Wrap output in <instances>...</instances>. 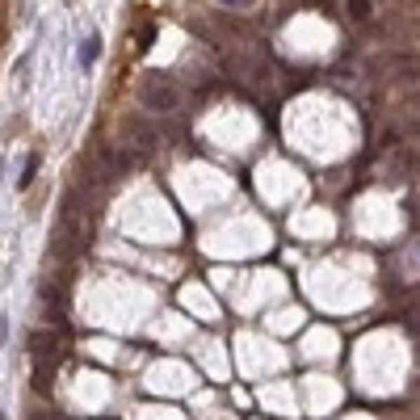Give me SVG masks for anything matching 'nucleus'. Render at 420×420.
Here are the masks:
<instances>
[{"label": "nucleus", "instance_id": "obj_5", "mask_svg": "<svg viewBox=\"0 0 420 420\" xmlns=\"http://www.w3.org/2000/svg\"><path fill=\"white\" fill-rule=\"evenodd\" d=\"M349 17H370V0H349Z\"/></svg>", "mask_w": 420, "mask_h": 420}, {"label": "nucleus", "instance_id": "obj_6", "mask_svg": "<svg viewBox=\"0 0 420 420\" xmlns=\"http://www.w3.org/2000/svg\"><path fill=\"white\" fill-rule=\"evenodd\" d=\"M25 420H59V416H50V412H29Z\"/></svg>", "mask_w": 420, "mask_h": 420}, {"label": "nucleus", "instance_id": "obj_3", "mask_svg": "<svg viewBox=\"0 0 420 420\" xmlns=\"http://www.w3.org/2000/svg\"><path fill=\"white\" fill-rule=\"evenodd\" d=\"M97 59H101V34H88V38L80 42V55H76V67H80V72H88V67H93Z\"/></svg>", "mask_w": 420, "mask_h": 420}, {"label": "nucleus", "instance_id": "obj_7", "mask_svg": "<svg viewBox=\"0 0 420 420\" xmlns=\"http://www.w3.org/2000/svg\"><path fill=\"white\" fill-rule=\"evenodd\" d=\"M219 4H236V8H244V4H248V0H219Z\"/></svg>", "mask_w": 420, "mask_h": 420}, {"label": "nucleus", "instance_id": "obj_8", "mask_svg": "<svg viewBox=\"0 0 420 420\" xmlns=\"http://www.w3.org/2000/svg\"><path fill=\"white\" fill-rule=\"evenodd\" d=\"M0 420H8V416H4V412H0Z\"/></svg>", "mask_w": 420, "mask_h": 420}, {"label": "nucleus", "instance_id": "obj_4", "mask_svg": "<svg viewBox=\"0 0 420 420\" xmlns=\"http://www.w3.org/2000/svg\"><path fill=\"white\" fill-rule=\"evenodd\" d=\"M34 172H38V151H34V156H29V160L21 164V177H17V189H25V185L34 181Z\"/></svg>", "mask_w": 420, "mask_h": 420}, {"label": "nucleus", "instance_id": "obj_2", "mask_svg": "<svg viewBox=\"0 0 420 420\" xmlns=\"http://www.w3.org/2000/svg\"><path fill=\"white\" fill-rule=\"evenodd\" d=\"M139 97H143V105L147 109H156V114H168V109H177V84H172V76H147L143 80V88H139Z\"/></svg>", "mask_w": 420, "mask_h": 420}, {"label": "nucleus", "instance_id": "obj_1", "mask_svg": "<svg viewBox=\"0 0 420 420\" xmlns=\"http://www.w3.org/2000/svg\"><path fill=\"white\" fill-rule=\"evenodd\" d=\"M63 349H67V345H63L59 332H50V328L29 332V358H34V387H38V391H50V374H55Z\"/></svg>", "mask_w": 420, "mask_h": 420}]
</instances>
